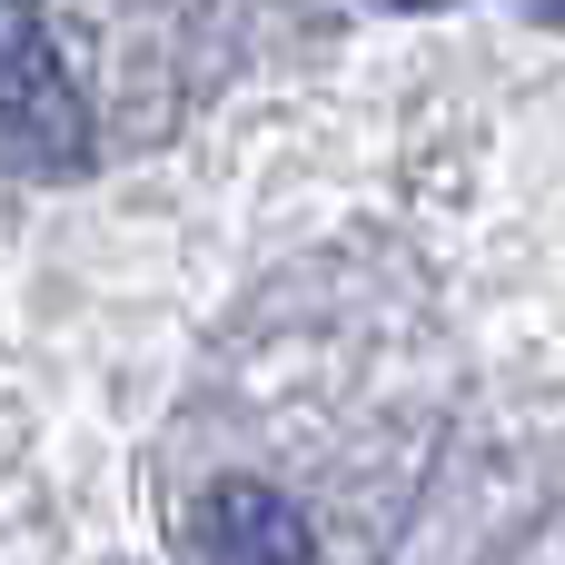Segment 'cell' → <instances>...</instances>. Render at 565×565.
I'll list each match as a JSON object with an SVG mask.
<instances>
[{
  "label": "cell",
  "instance_id": "6da1fadb",
  "mask_svg": "<svg viewBox=\"0 0 565 565\" xmlns=\"http://www.w3.org/2000/svg\"><path fill=\"white\" fill-rule=\"evenodd\" d=\"M0 129H20L50 159H79L89 149V109H79L60 50H50L40 0H0Z\"/></svg>",
  "mask_w": 565,
  "mask_h": 565
},
{
  "label": "cell",
  "instance_id": "7a4b0ae2",
  "mask_svg": "<svg viewBox=\"0 0 565 565\" xmlns=\"http://www.w3.org/2000/svg\"><path fill=\"white\" fill-rule=\"evenodd\" d=\"M179 556L189 565H308V516L278 487H258V477H218L189 507Z\"/></svg>",
  "mask_w": 565,
  "mask_h": 565
}]
</instances>
